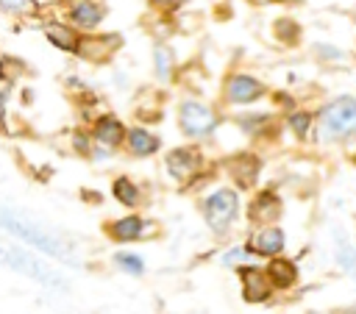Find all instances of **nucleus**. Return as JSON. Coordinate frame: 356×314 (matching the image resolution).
I'll use <instances>...</instances> for the list:
<instances>
[{
  "label": "nucleus",
  "mask_w": 356,
  "mask_h": 314,
  "mask_svg": "<svg viewBox=\"0 0 356 314\" xmlns=\"http://www.w3.org/2000/svg\"><path fill=\"white\" fill-rule=\"evenodd\" d=\"M3 228H6L8 233H14V236H19V239L31 242L33 247L44 250V253H47V256H53V258H64V261H70V264H78V261H75V256H72V250H70L67 245H61L56 236H50V233H47V231H42L39 225L28 222L25 217L14 214L8 206L3 208Z\"/></svg>",
  "instance_id": "f257e3e1"
},
{
  "label": "nucleus",
  "mask_w": 356,
  "mask_h": 314,
  "mask_svg": "<svg viewBox=\"0 0 356 314\" xmlns=\"http://www.w3.org/2000/svg\"><path fill=\"white\" fill-rule=\"evenodd\" d=\"M320 133L325 139H345L356 133V97H337L320 111Z\"/></svg>",
  "instance_id": "f03ea898"
},
{
  "label": "nucleus",
  "mask_w": 356,
  "mask_h": 314,
  "mask_svg": "<svg viewBox=\"0 0 356 314\" xmlns=\"http://www.w3.org/2000/svg\"><path fill=\"white\" fill-rule=\"evenodd\" d=\"M236 208H239V200L231 189H217L211 192L206 200H203V214H206V222L211 225V231L222 233L234 217H236Z\"/></svg>",
  "instance_id": "7ed1b4c3"
},
{
  "label": "nucleus",
  "mask_w": 356,
  "mask_h": 314,
  "mask_svg": "<svg viewBox=\"0 0 356 314\" xmlns=\"http://www.w3.org/2000/svg\"><path fill=\"white\" fill-rule=\"evenodd\" d=\"M3 256H6L8 267H14V270H19V272H25V275H31V278H36V281H39V283H44V286L64 289V278H61L56 270H50V267H47L44 261H39V258H33V256L22 253L19 247H6V250H3Z\"/></svg>",
  "instance_id": "20e7f679"
},
{
  "label": "nucleus",
  "mask_w": 356,
  "mask_h": 314,
  "mask_svg": "<svg viewBox=\"0 0 356 314\" xmlns=\"http://www.w3.org/2000/svg\"><path fill=\"white\" fill-rule=\"evenodd\" d=\"M178 119H181V128H184L186 136H209L211 128H214V114H211V108L203 106V103H197V100H186V103L181 106Z\"/></svg>",
  "instance_id": "39448f33"
},
{
  "label": "nucleus",
  "mask_w": 356,
  "mask_h": 314,
  "mask_svg": "<svg viewBox=\"0 0 356 314\" xmlns=\"http://www.w3.org/2000/svg\"><path fill=\"white\" fill-rule=\"evenodd\" d=\"M267 278L261 270L256 267H245L242 270V295L248 303H261L267 295H270V286H267Z\"/></svg>",
  "instance_id": "423d86ee"
},
{
  "label": "nucleus",
  "mask_w": 356,
  "mask_h": 314,
  "mask_svg": "<svg viewBox=\"0 0 356 314\" xmlns=\"http://www.w3.org/2000/svg\"><path fill=\"white\" fill-rule=\"evenodd\" d=\"M261 92H264V86L250 75H234L228 81V100L231 103H250V100L261 97Z\"/></svg>",
  "instance_id": "0eeeda50"
},
{
  "label": "nucleus",
  "mask_w": 356,
  "mask_h": 314,
  "mask_svg": "<svg viewBox=\"0 0 356 314\" xmlns=\"http://www.w3.org/2000/svg\"><path fill=\"white\" fill-rule=\"evenodd\" d=\"M197 164H200L197 153H192V150H186V147L172 150V153L167 156V170H170V175L178 178V181L192 178V175L197 172Z\"/></svg>",
  "instance_id": "6e6552de"
},
{
  "label": "nucleus",
  "mask_w": 356,
  "mask_h": 314,
  "mask_svg": "<svg viewBox=\"0 0 356 314\" xmlns=\"http://www.w3.org/2000/svg\"><path fill=\"white\" fill-rule=\"evenodd\" d=\"M281 247H284V231L278 228H264L250 239V250L261 256H275L281 253Z\"/></svg>",
  "instance_id": "1a4fd4ad"
},
{
  "label": "nucleus",
  "mask_w": 356,
  "mask_h": 314,
  "mask_svg": "<svg viewBox=\"0 0 356 314\" xmlns=\"http://www.w3.org/2000/svg\"><path fill=\"white\" fill-rule=\"evenodd\" d=\"M70 17H72V22L81 25V28H95V25L103 19V6H100L97 0H81V3L72 6Z\"/></svg>",
  "instance_id": "9d476101"
},
{
  "label": "nucleus",
  "mask_w": 356,
  "mask_h": 314,
  "mask_svg": "<svg viewBox=\"0 0 356 314\" xmlns=\"http://www.w3.org/2000/svg\"><path fill=\"white\" fill-rule=\"evenodd\" d=\"M44 36H47L56 47H61V50H70V53H78V50H81V39H78L67 25L47 22V25H44Z\"/></svg>",
  "instance_id": "9b49d317"
},
{
  "label": "nucleus",
  "mask_w": 356,
  "mask_h": 314,
  "mask_svg": "<svg viewBox=\"0 0 356 314\" xmlns=\"http://www.w3.org/2000/svg\"><path fill=\"white\" fill-rule=\"evenodd\" d=\"M278 214H281V203H278V197H275L273 192L259 195V197L253 200V206H250V220H256V222L275 220Z\"/></svg>",
  "instance_id": "f8f14e48"
},
{
  "label": "nucleus",
  "mask_w": 356,
  "mask_h": 314,
  "mask_svg": "<svg viewBox=\"0 0 356 314\" xmlns=\"http://www.w3.org/2000/svg\"><path fill=\"white\" fill-rule=\"evenodd\" d=\"M122 122L117 119V117H100L97 119V125H95V136L103 142V144H111V147H117L120 142H122Z\"/></svg>",
  "instance_id": "ddd939ff"
},
{
  "label": "nucleus",
  "mask_w": 356,
  "mask_h": 314,
  "mask_svg": "<svg viewBox=\"0 0 356 314\" xmlns=\"http://www.w3.org/2000/svg\"><path fill=\"white\" fill-rule=\"evenodd\" d=\"M267 275H270V283H275V286L286 289V286H292V283H295L298 270H295V264H292V261H286V258H275V261H270Z\"/></svg>",
  "instance_id": "4468645a"
},
{
  "label": "nucleus",
  "mask_w": 356,
  "mask_h": 314,
  "mask_svg": "<svg viewBox=\"0 0 356 314\" xmlns=\"http://www.w3.org/2000/svg\"><path fill=\"white\" fill-rule=\"evenodd\" d=\"M231 172L236 178L239 186H250L256 181V172H259V161L253 156H236L231 161Z\"/></svg>",
  "instance_id": "2eb2a0df"
},
{
  "label": "nucleus",
  "mask_w": 356,
  "mask_h": 314,
  "mask_svg": "<svg viewBox=\"0 0 356 314\" xmlns=\"http://www.w3.org/2000/svg\"><path fill=\"white\" fill-rule=\"evenodd\" d=\"M128 142H131V150H134L136 156H150V153L159 150V139L150 136V133L142 131V128H131V131H128Z\"/></svg>",
  "instance_id": "dca6fc26"
},
{
  "label": "nucleus",
  "mask_w": 356,
  "mask_h": 314,
  "mask_svg": "<svg viewBox=\"0 0 356 314\" xmlns=\"http://www.w3.org/2000/svg\"><path fill=\"white\" fill-rule=\"evenodd\" d=\"M139 233H142V220L139 217H122L111 225V236L117 242H134V239H139Z\"/></svg>",
  "instance_id": "f3484780"
},
{
  "label": "nucleus",
  "mask_w": 356,
  "mask_h": 314,
  "mask_svg": "<svg viewBox=\"0 0 356 314\" xmlns=\"http://www.w3.org/2000/svg\"><path fill=\"white\" fill-rule=\"evenodd\" d=\"M334 245H337V261H339V267L345 272H356V247L348 242V236L342 231H337Z\"/></svg>",
  "instance_id": "a211bd4d"
},
{
  "label": "nucleus",
  "mask_w": 356,
  "mask_h": 314,
  "mask_svg": "<svg viewBox=\"0 0 356 314\" xmlns=\"http://www.w3.org/2000/svg\"><path fill=\"white\" fill-rule=\"evenodd\" d=\"M114 195H117V200L125 203V206H134V203L139 200V189H136L128 178H117V181H114Z\"/></svg>",
  "instance_id": "6ab92c4d"
},
{
  "label": "nucleus",
  "mask_w": 356,
  "mask_h": 314,
  "mask_svg": "<svg viewBox=\"0 0 356 314\" xmlns=\"http://www.w3.org/2000/svg\"><path fill=\"white\" fill-rule=\"evenodd\" d=\"M3 11H11V14H33L36 11V3L33 0H0Z\"/></svg>",
  "instance_id": "aec40b11"
},
{
  "label": "nucleus",
  "mask_w": 356,
  "mask_h": 314,
  "mask_svg": "<svg viewBox=\"0 0 356 314\" xmlns=\"http://www.w3.org/2000/svg\"><path fill=\"white\" fill-rule=\"evenodd\" d=\"M117 264H120L125 272H134V275H139V272L145 270L142 258H139V256H131V253H120V256H117Z\"/></svg>",
  "instance_id": "412c9836"
},
{
  "label": "nucleus",
  "mask_w": 356,
  "mask_h": 314,
  "mask_svg": "<svg viewBox=\"0 0 356 314\" xmlns=\"http://www.w3.org/2000/svg\"><path fill=\"white\" fill-rule=\"evenodd\" d=\"M289 125L295 128L298 136H306L309 128H312V117H309V114H292V117H289Z\"/></svg>",
  "instance_id": "4be33fe9"
},
{
  "label": "nucleus",
  "mask_w": 356,
  "mask_h": 314,
  "mask_svg": "<svg viewBox=\"0 0 356 314\" xmlns=\"http://www.w3.org/2000/svg\"><path fill=\"white\" fill-rule=\"evenodd\" d=\"M156 58H159V75L167 78V69H170V53H167L164 47H159V50H156Z\"/></svg>",
  "instance_id": "5701e85b"
}]
</instances>
